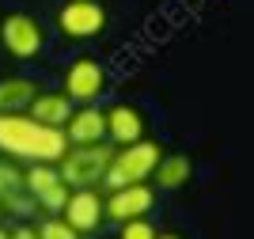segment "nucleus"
Here are the masks:
<instances>
[{
  "label": "nucleus",
  "mask_w": 254,
  "mask_h": 239,
  "mask_svg": "<svg viewBox=\"0 0 254 239\" xmlns=\"http://www.w3.org/2000/svg\"><path fill=\"white\" fill-rule=\"evenodd\" d=\"M64 129L34 122L27 110L23 114H0V156L19 159V163H57L64 156Z\"/></svg>",
  "instance_id": "1"
},
{
  "label": "nucleus",
  "mask_w": 254,
  "mask_h": 239,
  "mask_svg": "<svg viewBox=\"0 0 254 239\" xmlns=\"http://www.w3.org/2000/svg\"><path fill=\"white\" fill-rule=\"evenodd\" d=\"M110 156H114V148L106 141L103 145H68L64 156L57 159V175L68 190H99L106 167H110Z\"/></svg>",
  "instance_id": "2"
},
{
  "label": "nucleus",
  "mask_w": 254,
  "mask_h": 239,
  "mask_svg": "<svg viewBox=\"0 0 254 239\" xmlns=\"http://www.w3.org/2000/svg\"><path fill=\"white\" fill-rule=\"evenodd\" d=\"M163 148L156 141H137V145H126V148H114L110 156V167L103 175V186L106 190H118V186H133V182H152V171H156Z\"/></svg>",
  "instance_id": "3"
},
{
  "label": "nucleus",
  "mask_w": 254,
  "mask_h": 239,
  "mask_svg": "<svg viewBox=\"0 0 254 239\" xmlns=\"http://www.w3.org/2000/svg\"><path fill=\"white\" fill-rule=\"evenodd\" d=\"M0 50L15 61H34L46 50V27L27 11H8L0 19Z\"/></svg>",
  "instance_id": "4"
},
{
  "label": "nucleus",
  "mask_w": 254,
  "mask_h": 239,
  "mask_svg": "<svg viewBox=\"0 0 254 239\" xmlns=\"http://www.w3.org/2000/svg\"><path fill=\"white\" fill-rule=\"evenodd\" d=\"M57 31L72 42L99 38L106 31V8L99 0H64L57 8Z\"/></svg>",
  "instance_id": "5"
},
{
  "label": "nucleus",
  "mask_w": 254,
  "mask_h": 239,
  "mask_svg": "<svg viewBox=\"0 0 254 239\" xmlns=\"http://www.w3.org/2000/svg\"><path fill=\"white\" fill-rule=\"evenodd\" d=\"M106 87V73L103 65L95 61V57H76L68 69H64L61 76V91L68 95V103L72 106H87V103H99V95H103Z\"/></svg>",
  "instance_id": "6"
},
{
  "label": "nucleus",
  "mask_w": 254,
  "mask_h": 239,
  "mask_svg": "<svg viewBox=\"0 0 254 239\" xmlns=\"http://www.w3.org/2000/svg\"><path fill=\"white\" fill-rule=\"evenodd\" d=\"M23 182H27L31 201L42 209V213H50V217H57L64 209V201H68V186H64L61 175H57V163H27Z\"/></svg>",
  "instance_id": "7"
},
{
  "label": "nucleus",
  "mask_w": 254,
  "mask_h": 239,
  "mask_svg": "<svg viewBox=\"0 0 254 239\" xmlns=\"http://www.w3.org/2000/svg\"><path fill=\"white\" fill-rule=\"evenodd\" d=\"M152 205H156V190L148 182H133V186H118L103 198V209H106V220L114 224H126V220H140L148 217Z\"/></svg>",
  "instance_id": "8"
},
{
  "label": "nucleus",
  "mask_w": 254,
  "mask_h": 239,
  "mask_svg": "<svg viewBox=\"0 0 254 239\" xmlns=\"http://www.w3.org/2000/svg\"><path fill=\"white\" fill-rule=\"evenodd\" d=\"M57 217L68 224L72 232H80V236H87V232H99V224L106 220V209H103V194L99 190H68V201H64V209L57 213Z\"/></svg>",
  "instance_id": "9"
},
{
  "label": "nucleus",
  "mask_w": 254,
  "mask_h": 239,
  "mask_svg": "<svg viewBox=\"0 0 254 239\" xmlns=\"http://www.w3.org/2000/svg\"><path fill=\"white\" fill-rule=\"evenodd\" d=\"M0 209L11 213L15 220H31L38 213V205L27 194V182H23V171L15 167V159L0 156Z\"/></svg>",
  "instance_id": "10"
},
{
  "label": "nucleus",
  "mask_w": 254,
  "mask_h": 239,
  "mask_svg": "<svg viewBox=\"0 0 254 239\" xmlns=\"http://www.w3.org/2000/svg\"><path fill=\"white\" fill-rule=\"evenodd\" d=\"M64 141L68 145H103L106 141V110L99 103L72 106V114L64 122Z\"/></svg>",
  "instance_id": "11"
},
{
  "label": "nucleus",
  "mask_w": 254,
  "mask_h": 239,
  "mask_svg": "<svg viewBox=\"0 0 254 239\" xmlns=\"http://www.w3.org/2000/svg\"><path fill=\"white\" fill-rule=\"evenodd\" d=\"M106 141H114V148L144 141V114L129 103L110 106V110H106Z\"/></svg>",
  "instance_id": "12"
},
{
  "label": "nucleus",
  "mask_w": 254,
  "mask_h": 239,
  "mask_svg": "<svg viewBox=\"0 0 254 239\" xmlns=\"http://www.w3.org/2000/svg\"><path fill=\"white\" fill-rule=\"evenodd\" d=\"M27 114H31L34 122L50 125V129H64V122L72 114V103H68L64 91H42V87H38V95H34L31 106H27Z\"/></svg>",
  "instance_id": "13"
},
{
  "label": "nucleus",
  "mask_w": 254,
  "mask_h": 239,
  "mask_svg": "<svg viewBox=\"0 0 254 239\" xmlns=\"http://www.w3.org/2000/svg\"><path fill=\"white\" fill-rule=\"evenodd\" d=\"M190 178H193V159L186 152H163L156 171H152V182L159 190H182Z\"/></svg>",
  "instance_id": "14"
},
{
  "label": "nucleus",
  "mask_w": 254,
  "mask_h": 239,
  "mask_svg": "<svg viewBox=\"0 0 254 239\" xmlns=\"http://www.w3.org/2000/svg\"><path fill=\"white\" fill-rule=\"evenodd\" d=\"M38 95V83L27 76H4L0 80V114H23Z\"/></svg>",
  "instance_id": "15"
},
{
  "label": "nucleus",
  "mask_w": 254,
  "mask_h": 239,
  "mask_svg": "<svg viewBox=\"0 0 254 239\" xmlns=\"http://www.w3.org/2000/svg\"><path fill=\"white\" fill-rule=\"evenodd\" d=\"M34 232H38V239H80V232H72L61 217H46Z\"/></svg>",
  "instance_id": "16"
},
{
  "label": "nucleus",
  "mask_w": 254,
  "mask_h": 239,
  "mask_svg": "<svg viewBox=\"0 0 254 239\" xmlns=\"http://www.w3.org/2000/svg\"><path fill=\"white\" fill-rule=\"evenodd\" d=\"M118 239H156V228H152L148 217L126 220V224H118Z\"/></svg>",
  "instance_id": "17"
},
{
  "label": "nucleus",
  "mask_w": 254,
  "mask_h": 239,
  "mask_svg": "<svg viewBox=\"0 0 254 239\" xmlns=\"http://www.w3.org/2000/svg\"><path fill=\"white\" fill-rule=\"evenodd\" d=\"M8 239H38V232H34L31 224H27V220H23V224H15V228L8 232Z\"/></svg>",
  "instance_id": "18"
},
{
  "label": "nucleus",
  "mask_w": 254,
  "mask_h": 239,
  "mask_svg": "<svg viewBox=\"0 0 254 239\" xmlns=\"http://www.w3.org/2000/svg\"><path fill=\"white\" fill-rule=\"evenodd\" d=\"M156 239H182L179 232H156Z\"/></svg>",
  "instance_id": "19"
},
{
  "label": "nucleus",
  "mask_w": 254,
  "mask_h": 239,
  "mask_svg": "<svg viewBox=\"0 0 254 239\" xmlns=\"http://www.w3.org/2000/svg\"><path fill=\"white\" fill-rule=\"evenodd\" d=\"M0 239H8V228H0Z\"/></svg>",
  "instance_id": "20"
}]
</instances>
